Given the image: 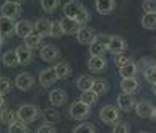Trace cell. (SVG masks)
<instances>
[{"mask_svg": "<svg viewBox=\"0 0 156 133\" xmlns=\"http://www.w3.org/2000/svg\"><path fill=\"white\" fill-rule=\"evenodd\" d=\"M57 80H58V76L55 73V68H46V70H42L39 73V83L44 88H51Z\"/></svg>", "mask_w": 156, "mask_h": 133, "instance_id": "10", "label": "cell"}, {"mask_svg": "<svg viewBox=\"0 0 156 133\" xmlns=\"http://www.w3.org/2000/svg\"><path fill=\"white\" fill-rule=\"evenodd\" d=\"M93 91H94L98 96H104V94H107V91H109V83L106 80H96L94 86H93Z\"/></svg>", "mask_w": 156, "mask_h": 133, "instance_id": "28", "label": "cell"}, {"mask_svg": "<svg viewBox=\"0 0 156 133\" xmlns=\"http://www.w3.org/2000/svg\"><path fill=\"white\" fill-rule=\"evenodd\" d=\"M136 72H138V65H136L135 62H132V60L129 63H125L122 68H119V75L122 78H135Z\"/></svg>", "mask_w": 156, "mask_h": 133, "instance_id": "24", "label": "cell"}, {"mask_svg": "<svg viewBox=\"0 0 156 133\" xmlns=\"http://www.w3.org/2000/svg\"><path fill=\"white\" fill-rule=\"evenodd\" d=\"M41 42H42V36H39V34H36V33L24 39V46L29 47L31 51L33 49H37L39 46H41Z\"/></svg>", "mask_w": 156, "mask_h": 133, "instance_id": "29", "label": "cell"}, {"mask_svg": "<svg viewBox=\"0 0 156 133\" xmlns=\"http://www.w3.org/2000/svg\"><path fill=\"white\" fill-rule=\"evenodd\" d=\"M8 133H31L29 128L26 127V124H23V122H15V124L8 125Z\"/></svg>", "mask_w": 156, "mask_h": 133, "instance_id": "33", "label": "cell"}, {"mask_svg": "<svg viewBox=\"0 0 156 133\" xmlns=\"http://www.w3.org/2000/svg\"><path fill=\"white\" fill-rule=\"evenodd\" d=\"M0 83H2V88H0V94H2V97H5V94H8V93L12 91V81H10L7 76H2Z\"/></svg>", "mask_w": 156, "mask_h": 133, "instance_id": "38", "label": "cell"}, {"mask_svg": "<svg viewBox=\"0 0 156 133\" xmlns=\"http://www.w3.org/2000/svg\"><path fill=\"white\" fill-rule=\"evenodd\" d=\"M96 33H94V29L93 28H88V26H83L80 31H78L76 34V41L83 44V46H91L93 42L96 41Z\"/></svg>", "mask_w": 156, "mask_h": 133, "instance_id": "5", "label": "cell"}, {"mask_svg": "<svg viewBox=\"0 0 156 133\" xmlns=\"http://www.w3.org/2000/svg\"><path fill=\"white\" fill-rule=\"evenodd\" d=\"M72 133H96V128L93 124H90V122H83V124L76 125L75 128L72 130Z\"/></svg>", "mask_w": 156, "mask_h": 133, "instance_id": "32", "label": "cell"}, {"mask_svg": "<svg viewBox=\"0 0 156 133\" xmlns=\"http://www.w3.org/2000/svg\"><path fill=\"white\" fill-rule=\"evenodd\" d=\"M129 62H130V58H129L127 54H119V55H114V63L119 68H122L125 63H129Z\"/></svg>", "mask_w": 156, "mask_h": 133, "instance_id": "41", "label": "cell"}, {"mask_svg": "<svg viewBox=\"0 0 156 133\" xmlns=\"http://www.w3.org/2000/svg\"><path fill=\"white\" fill-rule=\"evenodd\" d=\"M120 88L124 93H127V94H135L140 88V81L136 80V78H122Z\"/></svg>", "mask_w": 156, "mask_h": 133, "instance_id": "16", "label": "cell"}, {"mask_svg": "<svg viewBox=\"0 0 156 133\" xmlns=\"http://www.w3.org/2000/svg\"><path fill=\"white\" fill-rule=\"evenodd\" d=\"M141 26L145 29H156V15L145 13L143 18H141Z\"/></svg>", "mask_w": 156, "mask_h": 133, "instance_id": "31", "label": "cell"}, {"mask_svg": "<svg viewBox=\"0 0 156 133\" xmlns=\"http://www.w3.org/2000/svg\"><path fill=\"white\" fill-rule=\"evenodd\" d=\"M2 62H3L5 67H10V68L18 67L20 65V58L16 55V51H7L2 57Z\"/></svg>", "mask_w": 156, "mask_h": 133, "instance_id": "26", "label": "cell"}, {"mask_svg": "<svg viewBox=\"0 0 156 133\" xmlns=\"http://www.w3.org/2000/svg\"><path fill=\"white\" fill-rule=\"evenodd\" d=\"M94 78L90 76V75H83L76 80V88L80 89L81 93H86V91H91L93 86H94Z\"/></svg>", "mask_w": 156, "mask_h": 133, "instance_id": "21", "label": "cell"}, {"mask_svg": "<svg viewBox=\"0 0 156 133\" xmlns=\"http://www.w3.org/2000/svg\"><path fill=\"white\" fill-rule=\"evenodd\" d=\"M150 119H151V120H156V107L153 109V114H151V117H150Z\"/></svg>", "mask_w": 156, "mask_h": 133, "instance_id": "44", "label": "cell"}, {"mask_svg": "<svg viewBox=\"0 0 156 133\" xmlns=\"http://www.w3.org/2000/svg\"><path fill=\"white\" fill-rule=\"evenodd\" d=\"M60 24H62L63 34H78V31L83 28V26H80V24H78L75 19H72V18L60 19Z\"/></svg>", "mask_w": 156, "mask_h": 133, "instance_id": "19", "label": "cell"}, {"mask_svg": "<svg viewBox=\"0 0 156 133\" xmlns=\"http://www.w3.org/2000/svg\"><path fill=\"white\" fill-rule=\"evenodd\" d=\"M85 7L83 3L76 2V0H72V2H67L63 5V13H65V18H72V19H76V16L80 15L81 12H85Z\"/></svg>", "mask_w": 156, "mask_h": 133, "instance_id": "6", "label": "cell"}, {"mask_svg": "<svg viewBox=\"0 0 156 133\" xmlns=\"http://www.w3.org/2000/svg\"><path fill=\"white\" fill-rule=\"evenodd\" d=\"M154 47H156V46H154Z\"/></svg>", "mask_w": 156, "mask_h": 133, "instance_id": "47", "label": "cell"}, {"mask_svg": "<svg viewBox=\"0 0 156 133\" xmlns=\"http://www.w3.org/2000/svg\"><path fill=\"white\" fill-rule=\"evenodd\" d=\"M54 68H55V73H57L58 80H67V78L72 75V67H70L68 62H58Z\"/></svg>", "mask_w": 156, "mask_h": 133, "instance_id": "25", "label": "cell"}, {"mask_svg": "<svg viewBox=\"0 0 156 133\" xmlns=\"http://www.w3.org/2000/svg\"><path fill=\"white\" fill-rule=\"evenodd\" d=\"M90 18H91V16H90V13H88V10H85V12H81L80 15H78L75 21L80 24V26H85V24L90 21Z\"/></svg>", "mask_w": 156, "mask_h": 133, "instance_id": "42", "label": "cell"}, {"mask_svg": "<svg viewBox=\"0 0 156 133\" xmlns=\"http://www.w3.org/2000/svg\"><path fill=\"white\" fill-rule=\"evenodd\" d=\"M15 86L18 88L20 91H28L34 86V76L31 73H20L15 78Z\"/></svg>", "mask_w": 156, "mask_h": 133, "instance_id": "7", "label": "cell"}, {"mask_svg": "<svg viewBox=\"0 0 156 133\" xmlns=\"http://www.w3.org/2000/svg\"><path fill=\"white\" fill-rule=\"evenodd\" d=\"M39 55H41V58L44 62H54L58 58V55H60V51H58V47L54 46V44H46V46H42Z\"/></svg>", "mask_w": 156, "mask_h": 133, "instance_id": "9", "label": "cell"}, {"mask_svg": "<svg viewBox=\"0 0 156 133\" xmlns=\"http://www.w3.org/2000/svg\"><path fill=\"white\" fill-rule=\"evenodd\" d=\"M112 133H130V125L127 122H119V124L114 125Z\"/></svg>", "mask_w": 156, "mask_h": 133, "instance_id": "39", "label": "cell"}, {"mask_svg": "<svg viewBox=\"0 0 156 133\" xmlns=\"http://www.w3.org/2000/svg\"><path fill=\"white\" fill-rule=\"evenodd\" d=\"M117 107L124 112H129L132 110L133 107H136V102H135V97L133 94H127V93H122V94L117 97Z\"/></svg>", "mask_w": 156, "mask_h": 133, "instance_id": "11", "label": "cell"}, {"mask_svg": "<svg viewBox=\"0 0 156 133\" xmlns=\"http://www.w3.org/2000/svg\"><path fill=\"white\" fill-rule=\"evenodd\" d=\"M99 119L107 125H115L120 122V114H119V109L114 106H104L99 112Z\"/></svg>", "mask_w": 156, "mask_h": 133, "instance_id": "2", "label": "cell"}, {"mask_svg": "<svg viewBox=\"0 0 156 133\" xmlns=\"http://www.w3.org/2000/svg\"><path fill=\"white\" fill-rule=\"evenodd\" d=\"M138 133H148V131H138Z\"/></svg>", "mask_w": 156, "mask_h": 133, "instance_id": "46", "label": "cell"}, {"mask_svg": "<svg viewBox=\"0 0 156 133\" xmlns=\"http://www.w3.org/2000/svg\"><path fill=\"white\" fill-rule=\"evenodd\" d=\"M62 34H63V29H62L60 21H54L52 23V29H51V37H60Z\"/></svg>", "mask_w": 156, "mask_h": 133, "instance_id": "40", "label": "cell"}, {"mask_svg": "<svg viewBox=\"0 0 156 133\" xmlns=\"http://www.w3.org/2000/svg\"><path fill=\"white\" fill-rule=\"evenodd\" d=\"M125 49H127V42L120 36H112L111 37V42H109V46H107V51L111 54H114V55L125 54Z\"/></svg>", "mask_w": 156, "mask_h": 133, "instance_id": "12", "label": "cell"}, {"mask_svg": "<svg viewBox=\"0 0 156 133\" xmlns=\"http://www.w3.org/2000/svg\"><path fill=\"white\" fill-rule=\"evenodd\" d=\"M44 119H46V124L54 125L60 120V112L57 109H46L44 110Z\"/></svg>", "mask_w": 156, "mask_h": 133, "instance_id": "27", "label": "cell"}, {"mask_svg": "<svg viewBox=\"0 0 156 133\" xmlns=\"http://www.w3.org/2000/svg\"><path fill=\"white\" fill-rule=\"evenodd\" d=\"M153 109L154 107L150 101H140V102H136L135 112L138 117H141V119H150L151 114H153Z\"/></svg>", "mask_w": 156, "mask_h": 133, "instance_id": "14", "label": "cell"}, {"mask_svg": "<svg viewBox=\"0 0 156 133\" xmlns=\"http://www.w3.org/2000/svg\"><path fill=\"white\" fill-rule=\"evenodd\" d=\"M98 97H99V96H98L96 93L91 89V91L81 93V96H80V101H81V102H85L86 106H93V104H96V102H98Z\"/></svg>", "mask_w": 156, "mask_h": 133, "instance_id": "30", "label": "cell"}, {"mask_svg": "<svg viewBox=\"0 0 156 133\" xmlns=\"http://www.w3.org/2000/svg\"><path fill=\"white\" fill-rule=\"evenodd\" d=\"M15 28H16V23L10 18L2 16L0 18V29H2V37H8L15 33Z\"/></svg>", "mask_w": 156, "mask_h": 133, "instance_id": "20", "label": "cell"}, {"mask_svg": "<svg viewBox=\"0 0 156 133\" xmlns=\"http://www.w3.org/2000/svg\"><path fill=\"white\" fill-rule=\"evenodd\" d=\"M37 133H57V131H55V128H54L52 125L44 124V125H41V127L37 128Z\"/></svg>", "mask_w": 156, "mask_h": 133, "instance_id": "43", "label": "cell"}, {"mask_svg": "<svg viewBox=\"0 0 156 133\" xmlns=\"http://www.w3.org/2000/svg\"><path fill=\"white\" fill-rule=\"evenodd\" d=\"M16 114H18L20 122H23V124H31V122H34L39 115H41V110L33 104H24L16 110Z\"/></svg>", "mask_w": 156, "mask_h": 133, "instance_id": "1", "label": "cell"}, {"mask_svg": "<svg viewBox=\"0 0 156 133\" xmlns=\"http://www.w3.org/2000/svg\"><path fill=\"white\" fill-rule=\"evenodd\" d=\"M49 101H51L52 106L60 107L67 102V93L63 89H52L49 93Z\"/></svg>", "mask_w": 156, "mask_h": 133, "instance_id": "18", "label": "cell"}, {"mask_svg": "<svg viewBox=\"0 0 156 133\" xmlns=\"http://www.w3.org/2000/svg\"><path fill=\"white\" fill-rule=\"evenodd\" d=\"M15 34L21 39L29 37L31 34H34V23L28 21V19H21V21L16 23V28H15Z\"/></svg>", "mask_w": 156, "mask_h": 133, "instance_id": "8", "label": "cell"}, {"mask_svg": "<svg viewBox=\"0 0 156 133\" xmlns=\"http://www.w3.org/2000/svg\"><path fill=\"white\" fill-rule=\"evenodd\" d=\"M136 65H138V70H143V72H145V70H148V68L154 67L156 62H154L151 57H143L138 63H136Z\"/></svg>", "mask_w": 156, "mask_h": 133, "instance_id": "35", "label": "cell"}, {"mask_svg": "<svg viewBox=\"0 0 156 133\" xmlns=\"http://www.w3.org/2000/svg\"><path fill=\"white\" fill-rule=\"evenodd\" d=\"M106 67H107V60L104 57H90V60H88V68L93 73L104 72Z\"/></svg>", "mask_w": 156, "mask_h": 133, "instance_id": "15", "label": "cell"}, {"mask_svg": "<svg viewBox=\"0 0 156 133\" xmlns=\"http://www.w3.org/2000/svg\"><path fill=\"white\" fill-rule=\"evenodd\" d=\"M15 51H16V55L20 58V65H28V63H31V60H33V51L29 47H26L24 44H21V46H18Z\"/></svg>", "mask_w": 156, "mask_h": 133, "instance_id": "17", "label": "cell"}, {"mask_svg": "<svg viewBox=\"0 0 156 133\" xmlns=\"http://www.w3.org/2000/svg\"><path fill=\"white\" fill-rule=\"evenodd\" d=\"M151 91H153V94H156V85H153V88H151Z\"/></svg>", "mask_w": 156, "mask_h": 133, "instance_id": "45", "label": "cell"}, {"mask_svg": "<svg viewBox=\"0 0 156 133\" xmlns=\"http://www.w3.org/2000/svg\"><path fill=\"white\" fill-rule=\"evenodd\" d=\"M58 5H60V3H58V0H42V2H41V7H42V10L46 13H54Z\"/></svg>", "mask_w": 156, "mask_h": 133, "instance_id": "34", "label": "cell"}, {"mask_svg": "<svg viewBox=\"0 0 156 133\" xmlns=\"http://www.w3.org/2000/svg\"><path fill=\"white\" fill-rule=\"evenodd\" d=\"M106 52H109V51H107V46H106L104 42H101L99 39L96 37V41L90 46V54H91V57H104Z\"/></svg>", "mask_w": 156, "mask_h": 133, "instance_id": "23", "label": "cell"}, {"mask_svg": "<svg viewBox=\"0 0 156 133\" xmlns=\"http://www.w3.org/2000/svg\"><path fill=\"white\" fill-rule=\"evenodd\" d=\"M0 13L2 16L5 18H10V19H15L16 16H20L21 13V3L20 2H5L0 8Z\"/></svg>", "mask_w": 156, "mask_h": 133, "instance_id": "4", "label": "cell"}, {"mask_svg": "<svg viewBox=\"0 0 156 133\" xmlns=\"http://www.w3.org/2000/svg\"><path fill=\"white\" fill-rule=\"evenodd\" d=\"M91 114V106H86L85 102L76 101L70 106V117L75 120H85Z\"/></svg>", "mask_w": 156, "mask_h": 133, "instance_id": "3", "label": "cell"}, {"mask_svg": "<svg viewBox=\"0 0 156 133\" xmlns=\"http://www.w3.org/2000/svg\"><path fill=\"white\" fill-rule=\"evenodd\" d=\"M143 75H145V80L148 81V83H151V86L156 85V65L148 68V70H145Z\"/></svg>", "mask_w": 156, "mask_h": 133, "instance_id": "37", "label": "cell"}, {"mask_svg": "<svg viewBox=\"0 0 156 133\" xmlns=\"http://www.w3.org/2000/svg\"><path fill=\"white\" fill-rule=\"evenodd\" d=\"M52 23L49 21L47 18H39L36 23H34V33L39 34V36H51V29H52Z\"/></svg>", "mask_w": 156, "mask_h": 133, "instance_id": "13", "label": "cell"}, {"mask_svg": "<svg viewBox=\"0 0 156 133\" xmlns=\"http://www.w3.org/2000/svg\"><path fill=\"white\" fill-rule=\"evenodd\" d=\"M96 10L101 15H111L115 10V2L114 0H98L96 2Z\"/></svg>", "mask_w": 156, "mask_h": 133, "instance_id": "22", "label": "cell"}, {"mask_svg": "<svg viewBox=\"0 0 156 133\" xmlns=\"http://www.w3.org/2000/svg\"><path fill=\"white\" fill-rule=\"evenodd\" d=\"M145 13L148 15H156V0H145L143 5H141Z\"/></svg>", "mask_w": 156, "mask_h": 133, "instance_id": "36", "label": "cell"}]
</instances>
